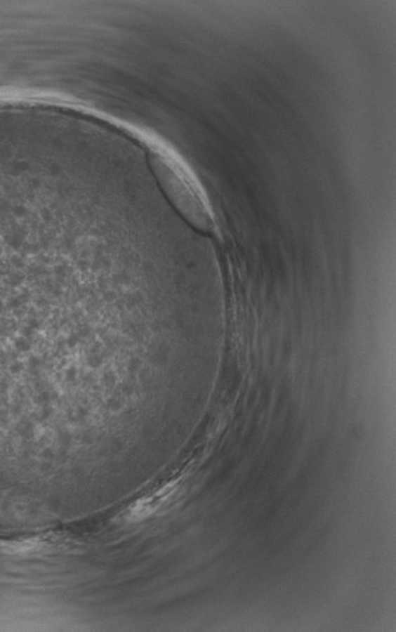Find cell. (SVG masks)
I'll use <instances>...</instances> for the list:
<instances>
[{
	"label": "cell",
	"mask_w": 396,
	"mask_h": 632,
	"mask_svg": "<svg viewBox=\"0 0 396 632\" xmlns=\"http://www.w3.org/2000/svg\"><path fill=\"white\" fill-rule=\"evenodd\" d=\"M175 488L173 485L166 486L162 491L158 492L157 494L152 496L151 498L142 499L138 503L134 504L133 508L129 512V518L132 520H142L146 518L147 515H151L154 509L158 508V506L164 502L166 498L169 497L172 493V489Z\"/></svg>",
	"instance_id": "obj_1"
}]
</instances>
